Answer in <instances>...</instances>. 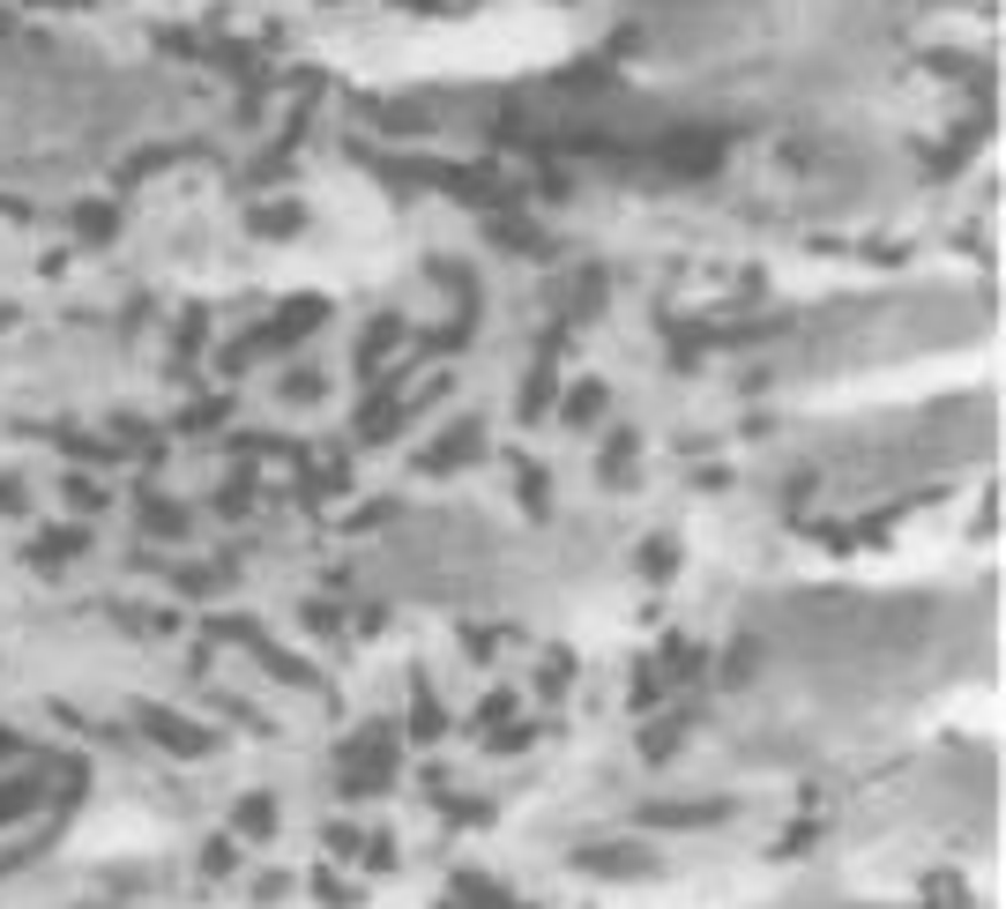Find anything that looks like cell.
Here are the masks:
<instances>
[]
</instances>
